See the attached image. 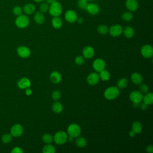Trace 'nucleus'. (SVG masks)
I'll use <instances>...</instances> for the list:
<instances>
[{
  "mask_svg": "<svg viewBox=\"0 0 153 153\" xmlns=\"http://www.w3.org/2000/svg\"><path fill=\"white\" fill-rule=\"evenodd\" d=\"M18 55L22 58H27L30 55V51L27 47L20 46L17 49Z\"/></svg>",
  "mask_w": 153,
  "mask_h": 153,
  "instance_id": "nucleus-11",
  "label": "nucleus"
},
{
  "mask_svg": "<svg viewBox=\"0 0 153 153\" xmlns=\"http://www.w3.org/2000/svg\"><path fill=\"white\" fill-rule=\"evenodd\" d=\"M81 128L79 126L75 123L70 124L68 127V133L72 137H77L81 133Z\"/></svg>",
  "mask_w": 153,
  "mask_h": 153,
  "instance_id": "nucleus-5",
  "label": "nucleus"
},
{
  "mask_svg": "<svg viewBox=\"0 0 153 153\" xmlns=\"http://www.w3.org/2000/svg\"><path fill=\"white\" fill-rule=\"evenodd\" d=\"M133 17V15L130 11H126V12L124 13L121 16L122 19L126 22H129V21L131 20Z\"/></svg>",
  "mask_w": 153,
  "mask_h": 153,
  "instance_id": "nucleus-32",
  "label": "nucleus"
},
{
  "mask_svg": "<svg viewBox=\"0 0 153 153\" xmlns=\"http://www.w3.org/2000/svg\"><path fill=\"white\" fill-rule=\"evenodd\" d=\"M140 91L141 93H146L148 92L149 90V88L148 87V85L145 84H142L140 85Z\"/></svg>",
  "mask_w": 153,
  "mask_h": 153,
  "instance_id": "nucleus-40",
  "label": "nucleus"
},
{
  "mask_svg": "<svg viewBox=\"0 0 153 153\" xmlns=\"http://www.w3.org/2000/svg\"><path fill=\"white\" fill-rule=\"evenodd\" d=\"M49 9V5L47 2H42L39 6V10L41 13H46Z\"/></svg>",
  "mask_w": 153,
  "mask_h": 153,
  "instance_id": "nucleus-37",
  "label": "nucleus"
},
{
  "mask_svg": "<svg viewBox=\"0 0 153 153\" xmlns=\"http://www.w3.org/2000/svg\"><path fill=\"white\" fill-rule=\"evenodd\" d=\"M13 13L16 16H18L20 14H22V12H23V9L20 7V6H18V5H16V6H14L13 8Z\"/></svg>",
  "mask_w": 153,
  "mask_h": 153,
  "instance_id": "nucleus-34",
  "label": "nucleus"
},
{
  "mask_svg": "<svg viewBox=\"0 0 153 153\" xmlns=\"http://www.w3.org/2000/svg\"><path fill=\"white\" fill-rule=\"evenodd\" d=\"M143 103L149 105L153 103V94L152 93H146V94L143 97Z\"/></svg>",
  "mask_w": 153,
  "mask_h": 153,
  "instance_id": "nucleus-26",
  "label": "nucleus"
},
{
  "mask_svg": "<svg viewBox=\"0 0 153 153\" xmlns=\"http://www.w3.org/2000/svg\"><path fill=\"white\" fill-rule=\"evenodd\" d=\"M12 139V136L11 134H5L2 137V141L5 143H8L11 141Z\"/></svg>",
  "mask_w": 153,
  "mask_h": 153,
  "instance_id": "nucleus-36",
  "label": "nucleus"
},
{
  "mask_svg": "<svg viewBox=\"0 0 153 153\" xmlns=\"http://www.w3.org/2000/svg\"><path fill=\"white\" fill-rule=\"evenodd\" d=\"M35 11V5L32 3H28L24 5L23 8V11L26 14H33Z\"/></svg>",
  "mask_w": 153,
  "mask_h": 153,
  "instance_id": "nucleus-19",
  "label": "nucleus"
},
{
  "mask_svg": "<svg viewBox=\"0 0 153 153\" xmlns=\"http://www.w3.org/2000/svg\"><path fill=\"white\" fill-rule=\"evenodd\" d=\"M56 0H45V2L48 4H51L52 3L56 2Z\"/></svg>",
  "mask_w": 153,
  "mask_h": 153,
  "instance_id": "nucleus-46",
  "label": "nucleus"
},
{
  "mask_svg": "<svg viewBox=\"0 0 153 153\" xmlns=\"http://www.w3.org/2000/svg\"><path fill=\"white\" fill-rule=\"evenodd\" d=\"M88 5L87 0H78V6L79 8L82 10H85Z\"/></svg>",
  "mask_w": 153,
  "mask_h": 153,
  "instance_id": "nucleus-35",
  "label": "nucleus"
},
{
  "mask_svg": "<svg viewBox=\"0 0 153 153\" xmlns=\"http://www.w3.org/2000/svg\"><path fill=\"white\" fill-rule=\"evenodd\" d=\"M87 1H94V0H87Z\"/></svg>",
  "mask_w": 153,
  "mask_h": 153,
  "instance_id": "nucleus-51",
  "label": "nucleus"
},
{
  "mask_svg": "<svg viewBox=\"0 0 153 153\" xmlns=\"http://www.w3.org/2000/svg\"><path fill=\"white\" fill-rule=\"evenodd\" d=\"M30 84H31V83H30V80L26 77L21 78L17 82V85L21 89H25V88H29L30 87Z\"/></svg>",
  "mask_w": 153,
  "mask_h": 153,
  "instance_id": "nucleus-17",
  "label": "nucleus"
},
{
  "mask_svg": "<svg viewBox=\"0 0 153 153\" xmlns=\"http://www.w3.org/2000/svg\"><path fill=\"white\" fill-rule=\"evenodd\" d=\"M23 150L20 147H14L12 150H11V152L12 153H23Z\"/></svg>",
  "mask_w": 153,
  "mask_h": 153,
  "instance_id": "nucleus-41",
  "label": "nucleus"
},
{
  "mask_svg": "<svg viewBox=\"0 0 153 153\" xmlns=\"http://www.w3.org/2000/svg\"><path fill=\"white\" fill-rule=\"evenodd\" d=\"M33 19L37 24L41 25L44 22L45 17L42 13H41V11H37L34 14Z\"/></svg>",
  "mask_w": 153,
  "mask_h": 153,
  "instance_id": "nucleus-21",
  "label": "nucleus"
},
{
  "mask_svg": "<svg viewBox=\"0 0 153 153\" xmlns=\"http://www.w3.org/2000/svg\"><path fill=\"white\" fill-rule=\"evenodd\" d=\"M124 35L127 38H131L134 34V30L131 26H127L123 30Z\"/></svg>",
  "mask_w": 153,
  "mask_h": 153,
  "instance_id": "nucleus-23",
  "label": "nucleus"
},
{
  "mask_svg": "<svg viewBox=\"0 0 153 153\" xmlns=\"http://www.w3.org/2000/svg\"><path fill=\"white\" fill-rule=\"evenodd\" d=\"M131 80L133 82V83L135 84H140L142 82L143 78L142 75L137 72H134L131 75Z\"/></svg>",
  "mask_w": 153,
  "mask_h": 153,
  "instance_id": "nucleus-20",
  "label": "nucleus"
},
{
  "mask_svg": "<svg viewBox=\"0 0 153 153\" xmlns=\"http://www.w3.org/2000/svg\"><path fill=\"white\" fill-rule=\"evenodd\" d=\"M126 7L130 11H135L138 8L137 0H126Z\"/></svg>",
  "mask_w": 153,
  "mask_h": 153,
  "instance_id": "nucleus-15",
  "label": "nucleus"
},
{
  "mask_svg": "<svg viewBox=\"0 0 153 153\" xmlns=\"http://www.w3.org/2000/svg\"><path fill=\"white\" fill-rule=\"evenodd\" d=\"M42 140L45 143L50 144L53 141V137L49 133H45L42 137Z\"/></svg>",
  "mask_w": 153,
  "mask_h": 153,
  "instance_id": "nucleus-30",
  "label": "nucleus"
},
{
  "mask_svg": "<svg viewBox=\"0 0 153 153\" xmlns=\"http://www.w3.org/2000/svg\"><path fill=\"white\" fill-rule=\"evenodd\" d=\"M48 10H49L50 14L52 16L57 17V16H59L62 13V7L59 2H58L57 1H56L52 3L51 4H50Z\"/></svg>",
  "mask_w": 153,
  "mask_h": 153,
  "instance_id": "nucleus-2",
  "label": "nucleus"
},
{
  "mask_svg": "<svg viewBox=\"0 0 153 153\" xmlns=\"http://www.w3.org/2000/svg\"><path fill=\"white\" fill-rule=\"evenodd\" d=\"M120 91L118 87H110L106 88L104 92V97L108 100H113L118 97Z\"/></svg>",
  "mask_w": 153,
  "mask_h": 153,
  "instance_id": "nucleus-1",
  "label": "nucleus"
},
{
  "mask_svg": "<svg viewBox=\"0 0 153 153\" xmlns=\"http://www.w3.org/2000/svg\"><path fill=\"white\" fill-rule=\"evenodd\" d=\"M76 21H77V22H78V23L81 24V23L84 22V19H83V18H82V17H78V18L77 17Z\"/></svg>",
  "mask_w": 153,
  "mask_h": 153,
  "instance_id": "nucleus-45",
  "label": "nucleus"
},
{
  "mask_svg": "<svg viewBox=\"0 0 153 153\" xmlns=\"http://www.w3.org/2000/svg\"><path fill=\"white\" fill-rule=\"evenodd\" d=\"M140 52L143 57L149 59L153 55V48L149 45H145L142 47Z\"/></svg>",
  "mask_w": 153,
  "mask_h": 153,
  "instance_id": "nucleus-6",
  "label": "nucleus"
},
{
  "mask_svg": "<svg viewBox=\"0 0 153 153\" xmlns=\"http://www.w3.org/2000/svg\"><path fill=\"white\" fill-rule=\"evenodd\" d=\"M135 134H136L135 133H134V131H133L132 130L129 132V136H130V137H134V136H135Z\"/></svg>",
  "mask_w": 153,
  "mask_h": 153,
  "instance_id": "nucleus-47",
  "label": "nucleus"
},
{
  "mask_svg": "<svg viewBox=\"0 0 153 153\" xmlns=\"http://www.w3.org/2000/svg\"><path fill=\"white\" fill-rule=\"evenodd\" d=\"M146 151L147 152L149 153H152L153 152V146L152 145H149L146 147Z\"/></svg>",
  "mask_w": 153,
  "mask_h": 153,
  "instance_id": "nucleus-42",
  "label": "nucleus"
},
{
  "mask_svg": "<svg viewBox=\"0 0 153 153\" xmlns=\"http://www.w3.org/2000/svg\"><path fill=\"white\" fill-rule=\"evenodd\" d=\"M123 27L121 25H115L110 27L109 32L111 36L116 37L121 35V33H123Z\"/></svg>",
  "mask_w": 153,
  "mask_h": 153,
  "instance_id": "nucleus-10",
  "label": "nucleus"
},
{
  "mask_svg": "<svg viewBox=\"0 0 153 153\" xmlns=\"http://www.w3.org/2000/svg\"><path fill=\"white\" fill-rule=\"evenodd\" d=\"M142 129V126L139 121H135L132 124L131 130L135 133V134H139L141 132Z\"/></svg>",
  "mask_w": 153,
  "mask_h": 153,
  "instance_id": "nucleus-24",
  "label": "nucleus"
},
{
  "mask_svg": "<svg viewBox=\"0 0 153 153\" xmlns=\"http://www.w3.org/2000/svg\"><path fill=\"white\" fill-rule=\"evenodd\" d=\"M77 17H78L76 13L72 10L66 11L65 14V20L69 23H74L75 22H76Z\"/></svg>",
  "mask_w": 153,
  "mask_h": 153,
  "instance_id": "nucleus-12",
  "label": "nucleus"
},
{
  "mask_svg": "<svg viewBox=\"0 0 153 153\" xmlns=\"http://www.w3.org/2000/svg\"><path fill=\"white\" fill-rule=\"evenodd\" d=\"M73 138H74V137H72V136H69V137H68V140H69V141H72V140H73Z\"/></svg>",
  "mask_w": 153,
  "mask_h": 153,
  "instance_id": "nucleus-49",
  "label": "nucleus"
},
{
  "mask_svg": "<svg viewBox=\"0 0 153 153\" xmlns=\"http://www.w3.org/2000/svg\"><path fill=\"white\" fill-rule=\"evenodd\" d=\"M128 84V81L125 78H122L118 81L117 87L120 88H124Z\"/></svg>",
  "mask_w": 153,
  "mask_h": 153,
  "instance_id": "nucleus-31",
  "label": "nucleus"
},
{
  "mask_svg": "<svg viewBox=\"0 0 153 153\" xmlns=\"http://www.w3.org/2000/svg\"><path fill=\"white\" fill-rule=\"evenodd\" d=\"M23 131V127L19 124H16L11 128L10 134L12 136L14 137H19L20 136Z\"/></svg>",
  "mask_w": 153,
  "mask_h": 153,
  "instance_id": "nucleus-9",
  "label": "nucleus"
},
{
  "mask_svg": "<svg viewBox=\"0 0 153 153\" xmlns=\"http://www.w3.org/2000/svg\"><path fill=\"white\" fill-rule=\"evenodd\" d=\"M109 29L106 25H101L97 27V32L101 35H106Z\"/></svg>",
  "mask_w": 153,
  "mask_h": 153,
  "instance_id": "nucleus-33",
  "label": "nucleus"
},
{
  "mask_svg": "<svg viewBox=\"0 0 153 153\" xmlns=\"http://www.w3.org/2000/svg\"><path fill=\"white\" fill-rule=\"evenodd\" d=\"M86 10L91 15H96L99 13V6L94 3L88 4Z\"/></svg>",
  "mask_w": 153,
  "mask_h": 153,
  "instance_id": "nucleus-14",
  "label": "nucleus"
},
{
  "mask_svg": "<svg viewBox=\"0 0 153 153\" xmlns=\"http://www.w3.org/2000/svg\"><path fill=\"white\" fill-rule=\"evenodd\" d=\"M75 62L79 65H82L84 63V57L82 56H78L75 59Z\"/></svg>",
  "mask_w": 153,
  "mask_h": 153,
  "instance_id": "nucleus-39",
  "label": "nucleus"
},
{
  "mask_svg": "<svg viewBox=\"0 0 153 153\" xmlns=\"http://www.w3.org/2000/svg\"><path fill=\"white\" fill-rule=\"evenodd\" d=\"M99 75V78L102 81H108L110 78V73L108 71L105 70V69L101 71Z\"/></svg>",
  "mask_w": 153,
  "mask_h": 153,
  "instance_id": "nucleus-28",
  "label": "nucleus"
},
{
  "mask_svg": "<svg viewBox=\"0 0 153 153\" xmlns=\"http://www.w3.org/2000/svg\"><path fill=\"white\" fill-rule=\"evenodd\" d=\"M106 66L105 62L102 59H97L93 62V68L97 72H100L105 69Z\"/></svg>",
  "mask_w": 153,
  "mask_h": 153,
  "instance_id": "nucleus-7",
  "label": "nucleus"
},
{
  "mask_svg": "<svg viewBox=\"0 0 153 153\" xmlns=\"http://www.w3.org/2000/svg\"><path fill=\"white\" fill-rule=\"evenodd\" d=\"M60 96H61V94L59 90H54L51 94V97L55 101L59 100L60 97Z\"/></svg>",
  "mask_w": 153,
  "mask_h": 153,
  "instance_id": "nucleus-38",
  "label": "nucleus"
},
{
  "mask_svg": "<svg viewBox=\"0 0 153 153\" xmlns=\"http://www.w3.org/2000/svg\"><path fill=\"white\" fill-rule=\"evenodd\" d=\"M133 105L134 107H137L139 105V103H133Z\"/></svg>",
  "mask_w": 153,
  "mask_h": 153,
  "instance_id": "nucleus-48",
  "label": "nucleus"
},
{
  "mask_svg": "<svg viewBox=\"0 0 153 153\" xmlns=\"http://www.w3.org/2000/svg\"><path fill=\"white\" fill-rule=\"evenodd\" d=\"M140 108H141V109H142V110H146V109H147V108H148V105H146V104H145V103H142L141 105H140Z\"/></svg>",
  "mask_w": 153,
  "mask_h": 153,
  "instance_id": "nucleus-43",
  "label": "nucleus"
},
{
  "mask_svg": "<svg viewBox=\"0 0 153 153\" xmlns=\"http://www.w3.org/2000/svg\"><path fill=\"white\" fill-rule=\"evenodd\" d=\"M25 93H26V94L27 95V96L30 95V94H32V90H31V89H30V88H27L26 90V91H25Z\"/></svg>",
  "mask_w": 153,
  "mask_h": 153,
  "instance_id": "nucleus-44",
  "label": "nucleus"
},
{
  "mask_svg": "<svg viewBox=\"0 0 153 153\" xmlns=\"http://www.w3.org/2000/svg\"><path fill=\"white\" fill-rule=\"evenodd\" d=\"M68 134L63 131H59L56 132L53 137V140L57 145H63L68 140Z\"/></svg>",
  "mask_w": 153,
  "mask_h": 153,
  "instance_id": "nucleus-3",
  "label": "nucleus"
},
{
  "mask_svg": "<svg viewBox=\"0 0 153 153\" xmlns=\"http://www.w3.org/2000/svg\"><path fill=\"white\" fill-rule=\"evenodd\" d=\"M55 151L56 150L54 146L51 145L50 143L46 144L42 149V152L44 153H54Z\"/></svg>",
  "mask_w": 153,
  "mask_h": 153,
  "instance_id": "nucleus-29",
  "label": "nucleus"
},
{
  "mask_svg": "<svg viewBox=\"0 0 153 153\" xmlns=\"http://www.w3.org/2000/svg\"><path fill=\"white\" fill-rule=\"evenodd\" d=\"M51 25L54 28L59 29L62 26V21L59 16L54 17L51 20Z\"/></svg>",
  "mask_w": 153,
  "mask_h": 153,
  "instance_id": "nucleus-22",
  "label": "nucleus"
},
{
  "mask_svg": "<svg viewBox=\"0 0 153 153\" xmlns=\"http://www.w3.org/2000/svg\"><path fill=\"white\" fill-rule=\"evenodd\" d=\"M33 1L36 2H42L44 0H33Z\"/></svg>",
  "mask_w": 153,
  "mask_h": 153,
  "instance_id": "nucleus-50",
  "label": "nucleus"
},
{
  "mask_svg": "<svg viewBox=\"0 0 153 153\" xmlns=\"http://www.w3.org/2000/svg\"><path fill=\"white\" fill-rule=\"evenodd\" d=\"M143 95L140 91H133L129 95V98L133 103H140L143 99Z\"/></svg>",
  "mask_w": 153,
  "mask_h": 153,
  "instance_id": "nucleus-8",
  "label": "nucleus"
},
{
  "mask_svg": "<svg viewBox=\"0 0 153 153\" xmlns=\"http://www.w3.org/2000/svg\"><path fill=\"white\" fill-rule=\"evenodd\" d=\"M99 75L96 72H93L88 75L87 78V82H88V84L94 85H96L99 82Z\"/></svg>",
  "mask_w": 153,
  "mask_h": 153,
  "instance_id": "nucleus-13",
  "label": "nucleus"
},
{
  "mask_svg": "<svg viewBox=\"0 0 153 153\" xmlns=\"http://www.w3.org/2000/svg\"><path fill=\"white\" fill-rule=\"evenodd\" d=\"M94 54V51L92 47L91 46H86L82 50L83 57L85 59H88L93 57Z\"/></svg>",
  "mask_w": 153,
  "mask_h": 153,
  "instance_id": "nucleus-16",
  "label": "nucleus"
},
{
  "mask_svg": "<svg viewBox=\"0 0 153 153\" xmlns=\"http://www.w3.org/2000/svg\"><path fill=\"white\" fill-rule=\"evenodd\" d=\"M29 23V19L26 15L20 14L15 20V24L19 28L26 27Z\"/></svg>",
  "mask_w": 153,
  "mask_h": 153,
  "instance_id": "nucleus-4",
  "label": "nucleus"
},
{
  "mask_svg": "<svg viewBox=\"0 0 153 153\" xmlns=\"http://www.w3.org/2000/svg\"><path fill=\"white\" fill-rule=\"evenodd\" d=\"M75 144L79 148H83L87 145V140L83 137H79L76 139Z\"/></svg>",
  "mask_w": 153,
  "mask_h": 153,
  "instance_id": "nucleus-27",
  "label": "nucleus"
},
{
  "mask_svg": "<svg viewBox=\"0 0 153 153\" xmlns=\"http://www.w3.org/2000/svg\"><path fill=\"white\" fill-rule=\"evenodd\" d=\"M50 78L51 81L54 84H58L61 81L62 75L57 71H53L51 73L50 75Z\"/></svg>",
  "mask_w": 153,
  "mask_h": 153,
  "instance_id": "nucleus-18",
  "label": "nucleus"
},
{
  "mask_svg": "<svg viewBox=\"0 0 153 153\" xmlns=\"http://www.w3.org/2000/svg\"><path fill=\"white\" fill-rule=\"evenodd\" d=\"M51 108H52V110L55 112V113H60L62 110H63V106L62 105L57 102V100L55 101L53 104H52V106H51Z\"/></svg>",
  "mask_w": 153,
  "mask_h": 153,
  "instance_id": "nucleus-25",
  "label": "nucleus"
}]
</instances>
